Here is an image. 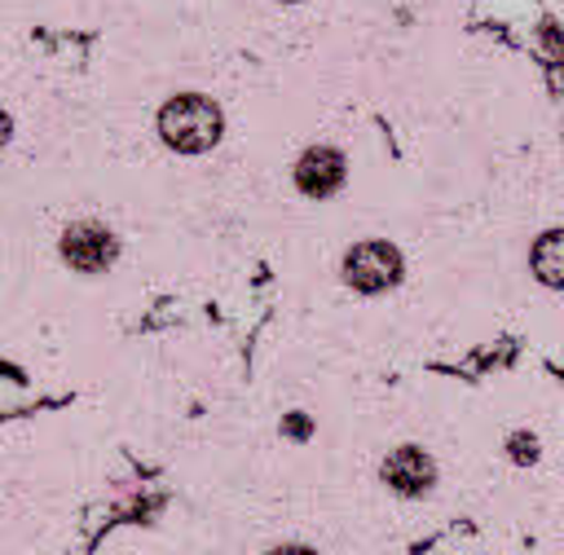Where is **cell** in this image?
Instances as JSON below:
<instances>
[{
    "label": "cell",
    "mask_w": 564,
    "mask_h": 555,
    "mask_svg": "<svg viewBox=\"0 0 564 555\" xmlns=\"http://www.w3.org/2000/svg\"><path fill=\"white\" fill-rule=\"evenodd\" d=\"M159 132H163L167 145H176L185 154L212 150L220 141V106L212 97H198V92L172 97L159 115Z\"/></svg>",
    "instance_id": "1"
},
{
    "label": "cell",
    "mask_w": 564,
    "mask_h": 555,
    "mask_svg": "<svg viewBox=\"0 0 564 555\" xmlns=\"http://www.w3.org/2000/svg\"><path fill=\"white\" fill-rule=\"evenodd\" d=\"M344 278H348L357 291H383V286H392V282L401 278V255H397V247H388V242H361V247L348 251Z\"/></svg>",
    "instance_id": "2"
},
{
    "label": "cell",
    "mask_w": 564,
    "mask_h": 555,
    "mask_svg": "<svg viewBox=\"0 0 564 555\" xmlns=\"http://www.w3.org/2000/svg\"><path fill=\"white\" fill-rule=\"evenodd\" d=\"M115 251H119L115 233H110L106 225H97V220H79V225H70V229L62 233V255H66L75 269H84V273L110 269Z\"/></svg>",
    "instance_id": "3"
},
{
    "label": "cell",
    "mask_w": 564,
    "mask_h": 555,
    "mask_svg": "<svg viewBox=\"0 0 564 555\" xmlns=\"http://www.w3.org/2000/svg\"><path fill=\"white\" fill-rule=\"evenodd\" d=\"M339 181H344V154L330 150V145H313V150H304V159L295 163V185H300L308 198L335 194Z\"/></svg>",
    "instance_id": "4"
},
{
    "label": "cell",
    "mask_w": 564,
    "mask_h": 555,
    "mask_svg": "<svg viewBox=\"0 0 564 555\" xmlns=\"http://www.w3.org/2000/svg\"><path fill=\"white\" fill-rule=\"evenodd\" d=\"M383 480H388L397 493H423V489L432 485V458H427L423 449L405 445V449L388 454V463H383Z\"/></svg>",
    "instance_id": "5"
},
{
    "label": "cell",
    "mask_w": 564,
    "mask_h": 555,
    "mask_svg": "<svg viewBox=\"0 0 564 555\" xmlns=\"http://www.w3.org/2000/svg\"><path fill=\"white\" fill-rule=\"evenodd\" d=\"M533 273L546 286H564V229H551L533 247Z\"/></svg>",
    "instance_id": "6"
},
{
    "label": "cell",
    "mask_w": 564,
    "mask_h": 555,
    "mask_svg": "<svg viewBox=\"0 0 564 555\" xmlns=\"http://www.w3.org/2000/svg\"><path fill=\"white\" fill-rule=\"evenodd\" d=\"M4 141H9V115L0 110V145H4Z\"/></svg>",
    "instance_id": "7"
}]
</instances>
